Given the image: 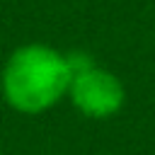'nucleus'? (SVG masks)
<instances>
[{
	"mask_svg": "<svg viewBox=\"0 0 155 155\" xmlns=\"http://www.w3.org/2000/svg\"><path fill=\"white\" fill-rule=\"evenodd\" d=\"M73 73L65 53L46 44H24L10 53L0 75V90L10 109L36 116L68 97Z\"/></svg>",
	"mask_w": 155,
	"mask_h": 155,
	"instance_id": "obj_1",
	"label": "nucleus"
},
{
	"mask_svg": "<svg viewBox=\"0 0 155 155\" xmlns=\"http://www.w3.org/2000/svg\"><path fill=\"white\" fill-rule=\"evenodd\" d=\"M68 97L82 116L109 119L121 111V107L126 102V90H124V82L111 70L92 63L85 70L73 73Z\"/></svg>",
	"mask_w": 155,
	"mask_h": 155,
	"instance_id": "obj_2",
	"label": "nucleus"
}]
</instances>
